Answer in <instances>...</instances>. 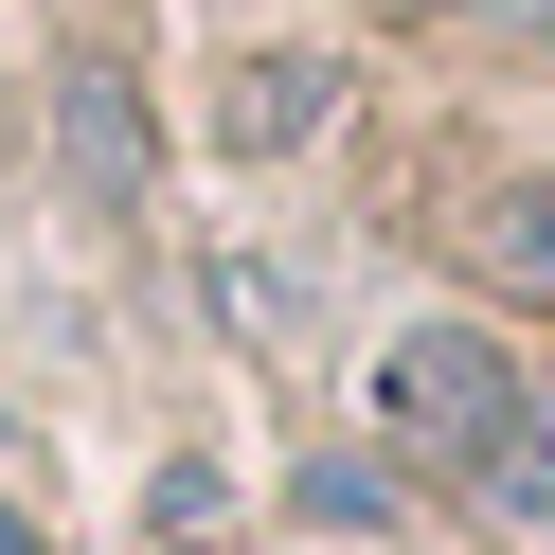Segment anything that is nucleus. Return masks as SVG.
Segmentation results:
<instances>
[{
	"label": "nucleus",
	"mask_w": 555,
	"mask_h": 555,
	"mask_svg": "<svg viewBox=\"0 0 555 555\" xmlns=\"http://www.w3.org/2000/svg\"><path fill=\"white\" fill-rule=\"evenodd\" d=\"M376 430H395V466H430L448 502H483L502 538H555V395L483 323H412L395 359H376Z\"/></svg>",
	"instance_id": "1"
},
{
	"label": "nucleus",
	"mask_w": 555,
	"mask_h": 555,
	"mask_svg": "<svg viewBox=\"0 0 555 555\" xmlns=\"http://www.w3.org/2000/svg\"><path fill=\"white\" fill-rule=\"evenodd\" d=\"M287 126H323V54H269V73H233V144H287Z\"/></svg>",
	"instance_id": "3"
},
{
	"label": "nucleus",
	"mask_w": 555,
	"mask_h": 555,
	"mask_svg": "<svg viewBox=\"0 0 555 555\" xmlns=\"http://www.w3.org/2000/svg\"><path fill=\"white\" fill-rule=\"evenodd\" d=\"M483 269H502L519 305H555V180H502V197H483Z\"/></svg>",
	"instance_id": "2"
},
{
	"label": "nucleus",
	"mask_w": 555,
	"mask_h": 555,
	"mask_svg": "<svg viewBox=\"0 0 555 555\" xmlns=\"http://www.w3.org/2000/svg\"><path fill=\"white\" fill-rule=\"evenodd\" d=\"M0 555H37V538H18V519H0Z\"/></svg>",
	"instance_id": "4"
}]
</instances>
